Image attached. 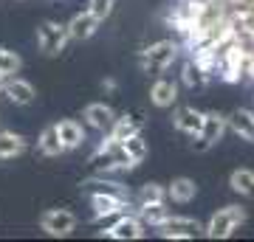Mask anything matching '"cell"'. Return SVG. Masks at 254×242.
<instances>
[{"mask_svg": "<svg viewBox=\"0 0 254 242\" xmlns=\"http://www.w3.org/2000/svg\"><path fill=\"white\" fill-rule=\"evenodd\" d=\"M246 223V211L240 206H226L220 208L218 214H212V220H209L206 225V237L209 240H226V237H232V231H235L237 225Z\"/></svg>", "mask_w": 254, "mask_h": 242, "instance_id": "1", "label": "cell"}, {"mask_svg": "<svg viewBox=\"0 0 254 242\" xmlns=\"http://www.w3.org/2000/svg\"><path fill=\"white\" fill-rule=\"evenodd\" d=\"M226 127H229L226 116H220V113H203V127H200V133L195 135L192 149H195V152H206V149H212V146L223 138Z\"/></svg>", "mask_w": 254, "mask_h": 242, "instance_id": "2", "label": "cell"}, {"mask_svg": "<svg viewBox=\"0 0 254 242\" xmlns=\"http://www.w3.org/2000/svg\"><path fill=\"white\" fill-rule=\"evenodd\" d=\"M178 56V45L173 40H161V43H153L150 48L141 51V68L144 71H164L170 68Z\"/></svg>", "mask_w": 254, "mask_h": 242, "instance_id": "3", "label": "cell"}, {"mask_svg": "<svg viewBox=\"0 0 254 242\" xmlns=\"http://www.w3.org/2000/svg\"><path fill=\"white\" fill-rule=\"evenodd\" d=\"M71 40V34H68V26H60V23H43V26L37 28V45H40V51L48 56L60 54L65 48V43Z\"/></svg>", "mask_w": 254, "mask_h": 242, "instance_id": "4", "label": "cell"}, {"mask_svg": "<svg viewBox=\"0 0 254 242\" xmlns=\"http://www.w3.org/2000/svg\"><path fill=\"white\" fill-rule=\"evenodd\" d=\"M40 228L51 237H68V234L76 228V217L68 211V208H51L40 217Z\"/></svg>", "mask_w": 254, "mask_h": 242, "instance_id": "5", "label": "cell"}, {"mask_svg": "<svg viewBox=\"0 0 254 242\" xmlns=\"http://www.w3.org/2000/svg\"><path fill=\"white\" fill-rule=\"evenodd\" d=\"M158 231H161V237H167V240H192V237L200 234L203 228H200V223L198 220H192V217L170 214L161 225H158Z\"/></svg>", "mask_w": 254, "mask_h": 242, "instance_id": "6", "label": "cell"}, {"mask_svg": "<svg viewBox=\"0 0 254 242\" xmlns=\"http://www.w3.org/2000/svg\"><path fill=\"white\" fill-rule=\"evenodd\" d=\"M130 200L116 197V194H102V192H93L91 194V206H93V220L96 223H105L108 217L122 214V208L127 206Z\"/></svg>", "mask_w": 254, "mask_h": 242, "instance_id": "7", "label": "cell"}, {"mask_svg": "<svg viewBox=\"0 0 254 242\" xmlns=\"http://www.w3.org/2000/svg\"><path fill=\"white\" fill-rule=\"evenodd\" d=\"M105 234H108L110 240H141L144 237V223H141V217L119 214V220Z\"/></svg>", "mask_w": 254, "mask_h": 242, "instance_id": "8", "label": "cell"}, {"mask_svg": "<svg viewBox=\"0 0 254 242\" xmlns=\"http://www.w3.org/2000/svg\"><path fill=\"white\" fill-rule=\"evenodd\" d=\"M99 23H102V20L96 17L91 9L79 11V14H73V20L68 23V34H71V40H76V43H82V40H91V37L96 34Z\"/></svg>", "mask_w": 254, "mask_h": 242, "instance_id": "9", "label": "cell"}, {"mask_svg": "<svg viewBox=\"0 0 254 242\" xmlns=\"http://www.w3.org/2000/svg\"><path fill=\"white\" fill-rule=\"evenodd\" d=\"M3 96L11 101V104H17V107H26L34 101V88H31V82L26 79H17V76H6V85H3Z\"/></svg>", "mask_w": 254, "mask_h": 242, "instance_id": "10", "label": "cell"}, {"mask_svg": "<svg viewBox=\"0 0 254 242\" xmlns=\"http://www.w3.org/2000/svg\"><path fill=\"white\" fill-rule=\"evenodd\" d=\"M141 124H144V118H141V113H130V116H122L113 121V127H110V141H127L130 135H138L141 133Z\"/></svg>", "mask_w": 254, "mask_h": 242, "instance_id": "11", "label": "cell"}, {"mask_svg": "<svg viewBox=\"0 0 254 242\" xmlns=\"http://www.w3.org/2000/svg\"><path fill=\"white\" fill-rule=\"evenodd\" d=\"M173 124L187 135H198L200 127H203V113L195 107H178L173 116Z\"/></svg>", "mask_w": 254, "mask_h": 242, "instance_id": "12", "label": "cell"}, {"mask_svg": "<svg viewBox=\"0 0 254 242\" xmlns=\"http://www.w3.org/2000/svg\"><path fill=\"white\" fill-rule=\"evenodd\" d=\"M229 130H232L240 141L254 144V113H249V110H235V113L229 116Z\"/></svg>", "mask_w": 254, "mask_h": 242, "instance_id": "13", "label": "cell"}, {"mask_svg": "<svg viewBox=\"0 0 254 242\" xmlns=\"http://www.w3.org/2000/svg\"><path fill=\"white\" fill-rule=\"evenodd\" d=\"M85 121L93 127V130H110L113 127V121H116V113L108 107V104H102V101H96V104H88L85 107Z\"/></svg>", "mask_w": 254, "mask_h": 242, "instance_id": "14", "label": "cell"}, {"mask_svg": "<svg viewBox=\"0 0 254 242\" xmlns=\"http://www.w3.org/2000/svg\"><path fill=\"white\" fill-rule=\"evenodd\" d=\"M57 133H60V141H63L65 152H68V149H76V146L85 144V130H82V124L79 121H73V118L60 121V124H57Z\"/></svg>", "mask_w": 254, "mask_h": 242, "instance_id": "15", "label": "cell"}, {"mask_svg": "<svg viewBox=\"0 0 254 242\" xmlns=\"http://www.w3.org/2000/svg\"><path fill=\"white\" fill-rule=\"evenodd\" d=\"M150 101H153L155 107H173L175 101H178V88H175V82L158 79L153 88H150Z\"/></svg>", "mask_w": 254, "mask_h": 242, "instance_id": "16", "label": "cell"}, {"mask_svg": "<svg viewBox=\"0 0 254 242\" xmlns=\"http://www.w3.org/2000/svg\"><path fill=\"white\" fill-rule=\"evenodd\" d=\"M195 194H198V183L190 178H175L167 186V197L173 203H190V200H195Z\"/></svg>", "mask_w": 254, "mask_h": 242, "instance_id": "17", "label": "cell"}, {"mask_svg": "<svg viewBox=\"0 0 254 242\" xmlns=\"http://www.w3.org/2000/svg\"><path fill=\"white\" fill-rule=\"evenodd\" d=\"M26 152V138L14 133H0V161H11Z\"/></svg>", "mask_w": 254, "mask_h": 242, "instance_id": "18", "label": "cell"}, {"mask_svg": "<svg viewBox=\"0 0 254 242\" xmlns=\"http://www.w3.org/2000/svg\"><path fill=\"white\" fill-rule=\"evenodd\" d=\"M37 146H40V152L48 155V158H57V155L65 152L63 141H60V133H57V124H51V127H46V130H43V135H40Z\"/></svg>", "mask_w": 254, "mask_h": 242, "instance_id": "19", "label": "cell"}, {"mask_svg": "<svg viewBox=\"0 0 254 242\" xmlns=\"http://www.w3.org/2000/svg\"><path fill=\"white\" fill-rule=\"evenodd\" d=\"M229 186H232V192H237V194H243V197H254V172L252 169H235L232 175H229Z\"/></svg>", "mask_w": 254, "mask_h": 242, "instance_id": "20", "label": "cell"}, {"mask_svg": "<svg viewBox=\"0 0 254 242\" xmlns=\"http://www.w3.org/2000/svg\"><path fill=\"white\" fill-rule=\"evenodd\" d=\"M181 79H184V85L187 88H192V90H200V88H206V82H209V73L200 68L195 59H190V62L184 65V71H181Z\"/></svg>", "mask_w": 254, "mask_h": 242, "instance_id": "21", "label": "cell"}, {"mask_svg": "<svg viewBox=\"0 0 254 242\" xmlns=\"http://www.w3.org/2000/svg\"><path fill=\"white\" fill-rule=\"evenodd\" d=\"M138 217H141V223L144 225H155V228H158V225L170 217V208L164 206V203H150V206L138 208Z\"/></svg>", "mask_w": 254, "mask_h": 242, "instance_id": "22", "label": "cell"}, {"mask_svg": "<svg viewBox=\"0 0 254 242\" xmlns=\"http://www.w3.org/2000/svg\"><path fill=\"white\" fill-rule=\"evenodd\" d=\"M85 189H88V192H102V194H116V197H125V200H130V192H127L125 186H122V183H113V180H88V183H85Z\"/></svg>", "mask_w": 254, "mask_h": 242, "instance_id": "23", "label": "cell"}, {"mask_svg": "<svg viewBox=\"0 0 254 242\" xmlns=\"http://www.w3.org/2000/svg\"><path fill=\"white\" fill-rule=\"evenodd\" d=\"M122 149H125V155L136 163V166L147 158V144H144V138H141V135H130L127 141H122Z\"/></svg>", "mask_w": 254, "mask_h": 242, "instance_id": "24", "label": "cell"}, {"mask_svg": "<svg viewBox=\"0 0 254 242\" xmlns=\"http://www.w3.org/2000/svg\"><path fill=\"white\" fill-rule=\"evenodd\" d=\"M167 200V189L161 183H144L141 192H138V203L141 206H150V203H164Z\"/></svg>", "mask_w": 254, "mask_h": 242, "instance_id": "25", "label": "cell"}, {"mask_svg": "<svg viewBox=\"0 0 254 242\" xmlns=\"http://www.w3.org/2000/svg\"><path fill=\"white\" fill-rule=\"evenodd\" d=\"M20 68H23V59H20L14 51H9V48H3V45H0V73L11 76V73H17Z\"/></svg>", "mask_w": 254, "mask_h": 242, "instance_id": "26", "label": "cell"}, {"mask_svg": "<svg viewBox=\"0 0 254 242\" xmlns=\"http://www.w3.org/2000/svg\"><path fill=\"white\" fill-rule=\"evenodd\" d=\"M113 6H116V0H91V11H93V14H96L99 20L110 17Z\"/></svg>", "mask_w": 254, "mask_h": 242, "instance_id": "27", "label": "cell"}, {"mask_svg": "<svg viewBox=\"0 0 254 242\" xmlns=\"http://www.w3.org/2000/svg\"><path fill=\"white\" fill-rule=\"evenodd\" d=\"M102 88L105 90H116V79H105L102 82Z\"/></svg>", "mask_w": 254, "mask_h": 242, "instance_id": "28", "label": "cell"}, {"mask_svg": "<svg viewBox=\"0 0 254 242\" xmlns=\"http://www.w3.org/2000/svg\"><path fill=\"white\" fill-rule=\"evenodd\" d=\"M3 85H6V73H0V93H3Z\"/></svg>", "mask_w": 254, "mask_h": 242, "instance_id": "29", "label": "cell"}]
</instances>
